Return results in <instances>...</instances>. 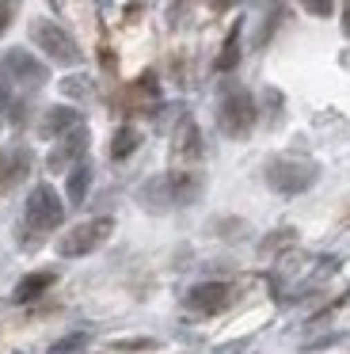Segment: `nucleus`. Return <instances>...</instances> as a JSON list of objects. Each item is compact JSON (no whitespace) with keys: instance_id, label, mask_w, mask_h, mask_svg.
I'll list each match as a JSON object with an SVG mask.
<instances>
[{"instance_id":"nucleus-15","label":"nucleus","mask_w":350,"mask_h":354,"mask_svg":"<svg viewBox=\"0 0 350 354\" xmlns=\"http://www.w3.org/2000/svg\"><path fill=\"white\" fill-rule=\"evenodd\" d=\"M236 62H240V24L228 31V42H225V50H221V57H217V69L228 73V69H236Z\"/></svg>"},{"instance_id":"nucleus-4","label":"nucleus","mask_w":350,"mask_h":354,"mask_svg":"<svg viewBox=\"0 0 350 354\" xmlns=\"http://www.w3.org/2000/svg\"><path fill=\"white\" fill-rule=\"evenodd\" d=\"M255 100H251L243 88H232V92L221 100V111H217V122L228 138H248L251 126H255Z\"/></svg>"},{"instance_id":"nucleus-10","label":"nucleus","mask_w":350,"mask_h":354,"mask_svg":"<svg viewBox=\"0 0 350 354\" xmlns=\"http://www.w3.org/2000/svg\"><path fill=\"white\" fill-rule=\"evenodd\" d=\"M57 282V274L53 270H35V274H27V278H19V286H15V293H12V301L15 305H27V301H35V297H42L50 286Z\"/></svg>"},{"instance_id":"nucleus-19","label":"nucleus","mask_w":350,"mask_h":354,"mask_svg":"<svg viewBox=\"0 0 350 354\" xmlns=\"http://www.w3.org/2000/svg\"><path fill=\"white\" fill-rule=\"evenodd\" d=\"M152 339H122V343H114V351H149Z\"/></svg>"},{"instance_id":"nucleus-3","label":"nucleus","mask_w":350,"mask_h":354,"mask_svg":"<svg viewBox=\"0 0 350 354\" xmlns=\"http://www.w3.org/2000/svg\"><path fill=\"white\" fill-rule=\"evenodd\" d=\"M114 232V221L111 217H95V221H84L76 225L73 232H65L57 244V255H65V259H80V255H91L99 244H107V236Z\"/></svg>"},{"instance_id":"nucleus-21","label":"nucleus","mask_w":350,"mask_h":354,"mask_svg":"<svg viewBox=\"0 0 350 354\" xmlns=\"http://www.w3.org/2000/svg\"><path fill=\"white\" fill-rule=\"evenodd\" d=\"M8 103H12V95H8V84L0 80V107H8Z\"/></svg>"},{"instance_id":"nucleus-5","label":"nucleus","mask_w":350,"mask_h":354,"mask_svg":"<svg viewBox=\"0 0 350 354\" xmlns=\"http://www.w3.org/2000/svg\"><path fill=\"white\" fill-rule=\"evenodd\" d=\"M65 221V206H61V194L50 183H38L27 198V225L35 232H53Z\"/></svg>"},{"instance_id":"nucleus-13","label":"nucleus","mask_w":350,"mask_h":354,"mask_svg":"<svg viewBox=\"0 0 350 354\" xmlns=\"http://www.w3.org/2000/svg\"><path fill=\"white\" fill-rule=\"evenodd\" d=\"M175 153L179 156H198L202 153V145H198V126L190 122V118L179 126V133H175Z\"/></svg>"},{"instance_id":"nucleus-8","label":"nucleus","mask_w":350,"mask_h":354,"mask_svg":"<svg viewBox=\"0 0 350 354\" xmlns=\"http://www.w3.org/2000/svg\"><path fill=\"white\" fill-rule=\"evenodd\" d=\"M228 301H232V290H228L225 282H202V286H194V290L187 293V305L194 308V313H205V316L221 313Z\"/></svg>"},{"instance_id":"nucleus-9","label":"nucleus","mask_w":350,"mask_h":354,"mask_svg":"<svg viewBox=\"0 0 350 354\" xmlns=\"http://www.w3.org/2000/svg\"><path fill=\"white\" fill-rule=\"evenodd\" d=\"M84 149H88V130H80V126H76V130L61 133V145L50 153V160H46V164H50L53 171H61V168H68L76 156H84Z\"/></svg>"},{"instance_id":"nucleus-16","label":"nucleus","mask_w":350,"mask_h":354,"mask_svg":"<svg viewBox=\"0 0 350 354\" xmlns=\"http://www.w3.org/2000/svg\"><path fill=\"white\" fill-rule=\"evenodd\" d=\"M84 343H88V335H68V339H61V343H53V346H50V354H68V351H80Z\"/></svg>"},{"instance_id":"nucleus-18","label":"nucleus","mask_w":350,"mask_h":354,"mask_svg":"<svg viewBox=\"0 0 350 354\" xmlns=\"http://www.w3.org/2000/svg\"><path fill=\"white\" fill-rule=\"evenodd\" d=\"M15 16V0H0V35L8 31V24H12Z\"/></svg>"},{"instance_id":"nucleus-20","label":"nucleus","mask_w":350,"mask_h":354,"mask_svg":"<svg viewBox=\"0 0 350 354\" xmlns=\"http://www.w3.org/2000/svg\"><path fill=\"white\" fill-rule=\"evenodd\" d=\"M342 35L350 39V0H342Z\"/></svg>"},{"instance_id":"nucleus-14","label":"nucleus","mask_w":350,"mask_h":354,"mask_svg":"<svg viewBox=\"0 0 350 354\" xmlns=\"http://www.w3.org/2000/svg\"><path fill=\"white\" fill-rule=\"evenodd\" d=\"M88 183H91V168H88V164H76L73 176H68V202H73V206H80V202H84Z\"/></svg>"},{"instance_id":"nucleus-17","label":"nucleus","mask_w":350,"mask_h":354,"mask_svg":"<svg viewBox=\"0 0 350 354\" xmlns=\"http://www.w3.org/2000/svg\"><path fill=\"white\" fill-rule=\"evenodd\" d=\"M301 4H304V12H312V16H320V19L335 12V0H301Z\"/></svg>"},{"instance_id":"nucleus-6","label":"nucleus","mask_w":350,"mask_h":354,"mask_svg":"<svg viewBox=\"0 0 350 354\" xmlns=\"http://www.w3.org/2000/svg\"><path fill=\"white\" fill-rule=\"evenodd\" d=\"M4 69H8V77H12V80H19V84H27V88H38V84L50 80L46 65L38 62V57H30L27 50H8V54H4Z\"/></svg>"},{"instance_id":"nucleus-11","label":"nucleus","mask_w":350,"mask_h":354,"mask_svg":"<svg viewBox=\"0 0 350 354\" xmlns=\"http://www.w3.org/2000/svg\"><path fill=\"white\" fill-rule=\"evenodd\" d=\"M80 126V115L73 107H50L42 115V138H61V133L76 130Z\"/></svg>"},{"instance_id":"nucleus-2","label":"nucleus","mask_w":350,"mask_h":354,"mask_svg":"<svg viewBox=\"0 0 350 354\" xmlns=\"http://www.w3.org/2000/svg\"><path fill=\"white\" fill-rule=\"evenodd\" d=\"M30 39H35V46L42 50L46 57H53V62H61V65L80 62V46H76L73 35H68L65 27H57L53 19H35V24H30Z\"/></svg>"},{"instance_id":"nucleus-12","label":"nucleus","mask_w":350,"mask_h":354,"mask_svg":"<svg viewBox=\"0 0 350 354\" xmlns=\"http://www.w3.org/2000/svg\"><path fill=\"white\" fill-rule=\"evenodd\" d=\"M137 145H141V133H137L133 126H122V130L114 133V141H111V156L114 160H126Z\"/></svg>"},{"instance_id":"nucleus-7","label":"nucleus","mask_w":350,"mask_h":354,"mask_svg":"<svg viewBox=\"0 0 350 354\" xmlns=\"http://www.w3.org/2000/svg\"><path fill=\"white\" fill-rule=\"evenodd\" d=\"M156 187L164 191L167 202L187 206V202H194L198 194H202V176H198V171H172L167 179H156Z\"/></svg>"},{"instance_id":"nucleus-1","label":"nucleus","mask_w":350,"mask_h":354,"mask_svg":"<svg viewBox=\"0 0 350 354\" xmlns=\"http://www.w3.org/2000/svg\"><path fill=\"white\" fill-rule=\"evenodd\" d=\"M266 183L278 194H301L316 183V164L301 160V156H278L266 164Z\"/></svg>"}]
</instances>
